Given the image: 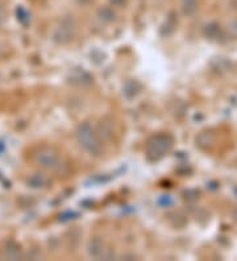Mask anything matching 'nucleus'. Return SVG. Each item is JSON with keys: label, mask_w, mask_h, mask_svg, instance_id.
Wrapping results in <instances>:
<instances>
[{"label": "nucleus", "mask_w": 237, "mask_h": 261, "mask_svg": "<svg viewBox=\"0 0 237 261\" xmlns=\"http://www.w3.org/2000/svg\"><path fill=\"white\" fill-rule=\"evenodd\" d=\"M195 7H196V0H186V4H184L186 12H192Z\"/></svg>", "instance_id": "nucleus-1"}, {"label": "nucleus", "mask_w": 237, "mask_h": 261, "mask_svg": "<svg viewBox=\"0 0 237 261\" xmlns=\"http://www.w3.org/2000/svg\"><path fill=\"white\" fill-rule=\"evenodd\" d=\"M2 16H3V8L0 6V19H2Z\"/></svg>", "instance_id": "nucleus-2"}]
</instances>
